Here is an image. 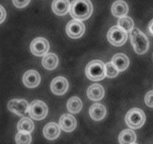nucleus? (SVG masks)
<instances>
[{"instance_id": "nucleus-19", "label": "nucleus", "mask_w": 153, "mask_h": 144, "mask_svg": "<svg viewBox=\"0 0 153 144\" xmlns=\"http://www.w3.org/2000/svg\"><path fill=\"white\" fill-rule=\"evenodd\" d=\"M112 62L116 65V67L118 68L120 71L126 70L129 66V59L124 53H117L112 59Z\"/></svg>"}, {"instance_id": "nucleus-21", "label": "nucleus", "mask_w": 153, "mask_h": 144, "mask_svg": "<svg viewBox=\"0 0 153 144\" xmlns=\"http://www.w3.org/2000/svg\"><path fill=\"white\" fill-rule=\"evenodd\" d=\"M67 108L71 114H76L83 108V102L78 97H72L68 101Z\"/></svg>"}, {"instance_id": "nucleus-11", "label": "nucleus", "mask_w": 153, "mask_h": 144, "mask_svg": "<svg viewBox=\"0 0 153 144\" xmlns=\"http://www.w3.org/2000/svg\"><path fill=\"white\" fill-rule=\"evenodd\" d=\"M23 83L26 87L35 88L41 83V76L37 71L29 70L25 72L23 77Z\"/></svg>"}, {"instance_id": "nucleus-23", "label": "nucleus", "mask_w": 153, "mask_h": 144, "mask_svg": "<svg viewBox=\"0 0 153 144\" xmlns=\"http://www.w3.org/2000/svg\"><path fill=\"white\" fill-rule=\"evenodd\" d=\"M134 25V23L133 20L130 17H128L126 15L120 17L118 20V26H120L126 32H131L133 29Z\"/></svg>"}, {"instance_id": "nucleus-22", "label": "nucleus", "mask_w": 153, "mask_h": 144, "mask_svg": "<svg viewBox=\"0 0 153 144\" xmlns=\"http://www.w3.org/2000/svg\"><path fill=\"white\" fill-rule=\"evenodd\" d=\"M34 128V123L30 119L27 118V117H24V118L21 119L19 121L18 124H17V130L18 131L21 132H26V133H31L33 131Z\"/></svg>"}, {"instance_id": "nucleus-10", "label": "nucleus", "mask_w": 153, "mask_h": 144, "mask_svg": "<svg viewBox=\"0 0 153 144\" xmlns=\"http://www.w3.org/2000/svg\"><path fill=\"white\" fill-rule=\"evenodd\" d=\"M68 82L63 77H55L51 84V91L54 95H64L68 91Z\"/></svg>"}, {"instance_id": "nucleus-2", "label": "nucleus", "mask_w": 153, "mask_h": 144, "mask_svg": "<svg viewBox=\"0 0 153 144\" xmlns=\"http://www.w3.org/2000/svg\"><path fill=\"white\" fill-rule=\"evenodd\" d=\"M131 43L135 53L139 55L145 54L149 48L148 38L138 28H133L131 31Z\"/></svg>"}, {"instance_id": "nucleus-14", "label": "nucleus", "mask_w": 153, "mask_h": 144, "mask_svg": "<svg viewBox=\"0 0 153 144\" xmlns=\"http://www.w3.org/2000/svg\"><path fill=\"white\" fill-rule=\"evenodd\" d=\"M70 2L68 0H53L52 10L56 15L63 16L69 12Z\"/></svg>"}, {"instance_id": "nucleus-18", "label": "nucleus", "mask_w": 153, "mask_h": 144, "mask_svg": "<svg viewBox=\"0 0 153 144\" xmlns=\"http://www.w3.org/2000/svg\"><path fill=\"white\" fill-rule=\"evenodd\" d=\"M42 64L47 70H53L59 65L58 56L53 53L45 54L42 59Z\"/></svg>"}, {"instance_id": "nucleus-26", "label": "nucleus", "mask_w": 153, "mask_h": 144, "mask_svg": "<svg viewBox=\"0 0 153 144\" xmlns=\"http://www.w3.org/2000/svg\"><path fill=\"white\" fill-rule=\"evenodd\" d=\"M14 6L18 8H23L27 6L30 2V0H12Z\"/></svg>"}, {"instance_id": "nucleus-4", "label": "nucleus", "mask_w": 153, "mask_h": 144, "mask_svg": "<svg viewBox=\"0 0 153 144\" xmlns=\"http://www.w3.org/2000/svg\"><path fill=\"white\" fill-rule=\"evenodd\" d=\"M146 122V115L140 108L134 107L127 113L126 117V123L132 129L140 128Z\"/></svg>"}, {"instance_id": "nucleus-15", "label": "nucleus", "mask_w": 153, "mask_h": 144, "mask_svg": "<svg viewBox=\"0 0 153 144\" xmlns=\"http://www.w3.org/2000/svg\"><path fill=\"white\" fill-rule=\"evenodd\" d=\"M87 96L93 101H101L104 96V89L100 84H92L87 89Z\"/></svg>"}, {"instance_id": "nucleus-8", "label": "nucleus", "mask_w": 153, "mask_h": 144, "mask_svg": "<svg viewBox=\"0 0 153 144\" xmlns=\"http://www.w3.org/2000/svg\"><path fill=\"white\" fill-rule=\"evenodd\" d=\"M84 32L85 26L80 20L74 19L69 21L66 26V33L71 39H79L83 36Z\"/></svg>"}, {"instance_id": "nucleus-29", "label": "nucleus", "mask_w": 153, "mask_h": 144, "mask_svg": "<svg viewBox=\"0 0 153 144\" xmlns=\"http://www.w3.org/2000/svg\"><path fill=\"white\" fill-rule=\"evenodd\" d=\"M148 31L151 35H153V19L149 22V23Z\"/></svg>"}, {"instance_id": "nucleus-27", "label": "nucleus", "mask_w": 153, "mask_h": 144, "mask_svg": "<svg viewBox=\"0 0 153 144\" xmlns=\"http://www.w3.org/2000/svg\"><path fill=\"white\" fill-rule=\"evenodd\" d=\"M145 103L148 107H153V90L149 91L146 94Z\"/></svg>"}, {"instance_id": "nucleus-1", "label": "nucleus", "mask_w": 153, "mask_h": 144, "mask_svg": "<svg viewBox=\"0 0 153 144\" xmlns=\"http://www.w3.org/2000/svg\"><path fill=\"white\" fill-rule=\"evenodd\" d=\"M93 6L90 0H73L69 13L75 20H86L92 15Z\"/></svg>"}, {"instance_id": "nucleus-20", "label": "nucleus", "mask_w": 153, "mask_h": 144, "mask_svg": "<svg viewBox=\"0 0 153 144\" xmlns=\"http://www.w3.org/2000/svg\"><path fill=\"white\" fill-rule=\"evenodd\" d=\"M136 139V134L131 129H125L119 135V142L121 144L135 143Z\"/></svg>"}, {"instance_id": "nucleus-17", "label": "nucleus", "mask_w": 153, "mask_h": 144, "mask_svg": "<svg viewBox=\"0 0 153 144\" xmlns=\"http://www.w3.org/2000/svg\"><path fill=\"white\" fill-rule=\"evenodd\" d=\"M43 134L48 140H55L60 135V128L56 123L50 122L45 126Z\"/></svg>"}, {"instance_id": "nucleus-9", "label": "nucleus", "mask_w": 153, "mask_h": 144, "mask_svg": "<svg viewBox=\"0 0 153 144\" xmlns=\"http://www.w3.org/2000/svg\"><path fill=\"white\" fill-rule=\"evenodd\" d=\"M8 108L11 112L23 117L29 113V106L24 99H13L8 102Z\"/></svg>"}, {"instance_id": "nucleus-13", "label": "nucleus", "mask_w": 153, "mask_h": 144, "mask_svg": "<svg viewBox=\"0 0 153 144\" xmlns=\"http://www.w3.org/2000/svg\"><path fill=\"white\" fill-rule=\"evenodd\" d=\"M111 12L114 17L120 18L128 14V5L123 0H117L112 5Z\"/></svg>"}, {"instance_id": "nucleus-12", "label": "nucleus", "mask_w": 153, "mask_h": 144, "mask_svg": "<svg viewBox=\"0 0 153 144\" xmlns=\"http://www.w3.org/2000/svg\"><path fill=\"white\" fill-rule=\"evenodd\" d=\"M59 126L64 131H73L76 126V119L71 114H64L60 117Z\"/></svg>"}, {"instance_id": "nucleus-24", "label": "nucleus", "mask_w": 153, "mask_h": 144, "mask_svg": "<svg viewBox=\"0 0 153 144\" xmlns=\"http://www.w3.org/2000/svg\"><path fill=\"white\" fill-rule=\"evenodd\" d=\"M120 73V71L118 70L116 65L113 64L112 62L107 63L105 65V74L106 77L108 78H114L117 77V75Z\"/></svg>"}, {"instance_id": "nucleus-6", "label": "nucleus", "mask_w": 153, "mask_h": 144, "mask_svg": "<svg viewBox=\"0 0 153 144\" xmlns=\"http://www.w3.org/2000/svg\"><path fill=\"white\" fill-rule=\"evenodd\" d=\"M48 107L44 101L40 100L33 101L29 105V114L32 119L35 120H42L47 117Z\"/></svg>"}, {"instance_id": "nucleus-28", "label": "nucleus", "mask_w": 153, "mask_h": 144, "mask_svg": "<svg viewBox=\"0 0 153 144\" xmlns=\"http://www.w3.org/2000/svg\"><path fill=\"white\" fill-rule=\"evenodd\" d=\"M6 18V11L3 6L0 5V24L3 23Z\"/></svg>"}, {"instance_id": "nucleus-16", "label": "nucleus", "mask_w": 153, "mask_h": 144, "mask_svg": "<svg viewBox=\"0 0 153 144\" xmlns=\"http://www.w3.org/2000/svg\"><path fill=\"white\" fill-rule=\"evenodd\" d=\"M107 114V110L105 107L101 104H92L89 108V115L91 118L95 121H101L105 117Z\"/></svg>"}, {"instance_id": "nucleus-3", "label": "nucleus", "mask_w": 153, "mask_h": 144, "mask_svg": "<svg viewBox=\"0 0 153 144\" xmlns=\"http://www.w3.org/2000/svg\"><path fill=\"white\" fill-rule=\"evenodd\" d=\"M86 75L92 81L102 80L106 77L105 65L101 60H92L86 65Z\"/></svg>"}, {"instance_id": "nucleus-5", "label": "nucleus", "mask_w": 153, "mask_h": 144, "mask_svg": "<svg viewBox=\"0 0 153 144\" xmlns=\"http://www.w3.org/2000/svg\"><path fill=\"white\" fill-rule=\"evenodd\" d=\"M128 35L125 30L118 26L110 28L107 33V40L111 45L116 47H121L126 42Z\"/></svg>"}, {"instance_id": "nucleus-7", "label": "nucleus", "mask_w": 153, "mask_h": 144, "mask_svg": "<svg viewBox=\"0 0 153 144\" xmlns=\"http://www.w3.org/2000/svg\"><path fill=\"white\" fill-rule=\"evenodd\" d=\"M49 42L46 39L38 37L34 39L30 45V50L36 56H42L48 53L49 50Z\"/></svg>"}, {"instance_id": "nucleus-25", "label": "nucleus", "mask_w": 153, "mask_h": 144, "mask_svg": "<svg viewBox=\"0 0 153 144\" xmlns=\"http://www.w3.org/2000/svg\"><path fill=\"white\" fill-rule=\"evenodd\" d=\"M15 141L18 144H29L32 142V137L30 133L19 131L15 136Z\"/></svg>"}]
</instances>
